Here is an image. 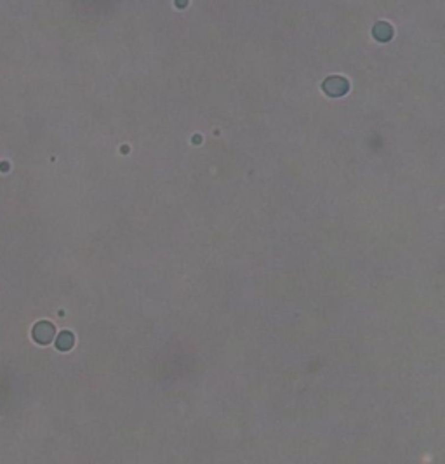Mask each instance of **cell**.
<instances>
[{"label": "cell", "mask_w": 445, "mask_h": 464, "mask_svg": "<svg viewBox=\"0 0 445 464\" xmlns=\"http://www.w3.org/2000/svg\"><path fill=\"white\" fill-rule=\"evenodd\" d=\"M348 89H350V84L342 77H329L323 82V91L327 92L329 96H332V98H339V96L346 94Z\"/></svg>", "instance_id": "1"}, {"label": "cell", "mask_w": 445, "mask_h": 464, "mask_svg": "<svg viewBox=\"0 0 445 464\" xmlns=\"http://www.w3.org/2000/svg\"><path fill=\"white\" fill-rule=\"evenodd\" d=\"M33 339L40 344H49L54 339V325L49 322H38L33 327Z\"/></svg>", "instance_id": "2"}, {"label": "cell", "mask_w": 445, "mask_h": 464, "mask_svg": "<svg viewBox=\"0 0 445 464\" xmlns=\"http://www.w3.org/2000/svg\"><path fill=\"white\" fill-rule=\"evenodd\" d=\"M374 37L377 38V40H381V42H388L390 38L393 37V28L390 26L388 23H377L376 26H374Z\"/></svg>", "instance_id": "3"}, {"label": "cell", "mask_w": 445, "mask_h": 464, "mask_svg": "<svg viewBox=\"0 0 445 464\" xmlns=\"http://www.w3.org/2000/svg\"><path fill=\"white\" fill-rule=\"evenodd\" d=\"M73 334L72 332H68V331H65V332H61V334L57 335V339H56V346H57V350H61V351H66V350H70V348L73 346Z\"/></svg>", "instance_id": "4"}]
</instances>
